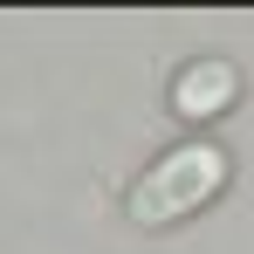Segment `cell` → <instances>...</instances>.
I'll return each instance as SVG.
<instances>
[{"label":"cell","instance_id":"6da1fadb","mask_svg":"<svg viewBox=\"0 0 254 254\" xmlns=\"http://www.w3.org/2000/svg\"><path fill=\"white\" fill-rule=\"evenodd\" d=\"M227 172H234V158L220 151V144H179V151H165L158 165L144 172L137 186H130V220L137 227H179L186 213H199L227 186Z\"/></svg>","mask_w":254,"mask_h":254},{"label":"cell","instance_id":"7a4b0ae2","mask_svg":"<svg viewBox=\"0 0 254 254\" xmlns=\"http://www.w3.org/2000/svg\"><path fill=\"white\" fill-rule=\"evenodd\" d=\"M234 96H241V76H234V62H220V55H199V62H186V69L172 76V110L192 117V124L234 110Z\"/></svg>","mask_w":254,"mask_h":254}]
</instances>
